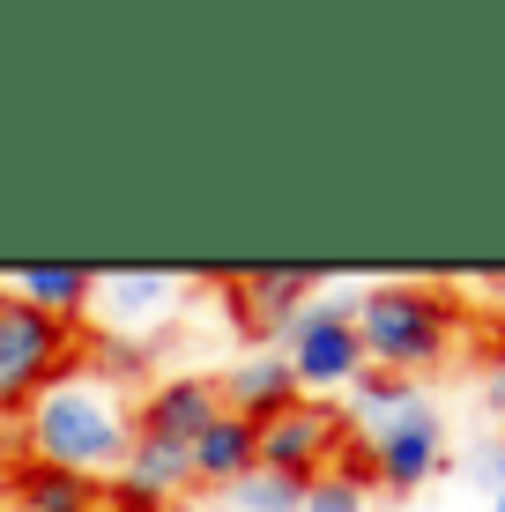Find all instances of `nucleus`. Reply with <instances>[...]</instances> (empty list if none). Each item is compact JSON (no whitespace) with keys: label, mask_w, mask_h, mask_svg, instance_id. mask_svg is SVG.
Returning a JSON list of instances; mask_svg holds the SVG:
<instances>
[{"label":"nucleus","mask_w":505,"mask_h":512,"mask_svg":"<svg viewBox=\"0 0 505 512\" xmlns=\"http://www.w3.org/2000/svg\"><path fill=\"white\" fill-rule=\"evenodd\" d=\"M342 446H350V416L335 401H312V394L290 401L283 416L253 423V468L290 475V483H320L342 461Z\"/></svg>","instance_id":"obj_4"},{"label":"nucleus","mask_w":505,"mask_h":512,"mask_svg":"<svg viewBox=\"0 0 505 512\" xmlns=\"http://www.w3.org/2000/svg\"><path fill=\"white\" fill-rule=\"evenodd\" d=\"M8 512H104V483L45 468V461H15L8 468Z\"/></svg>","instance_id":"obj_11"},{"label":"nucleus","mask_w":505,"mask_h":512,"mask_svg":"<svg viewBox=\"0 0 505 512\" xmlns=\"http://www.w3.org/2000/svg\"><path fill=\"white\" fill-rule=\"evenodd\" d=\"M216 416H223V379H208V372L156 379L149 394L134 401V431L142 438H171V446H194Z\"/></svg>","instance_id":"obj_9"},{"label":"nucleus","mask_w":505,"mask_h":512,"mask_svg":"<svg viewBox=\"0 0 505 512\" xmlns=\"http://www.w3.org/2000/svg\"><path fill=\"white\" fill-rule=\"evenodd\" d=\"M186 483H194V453L171 446V438H142L134 431L127 461L112 475V512H164L186 498Z\"/></svg>","instance_id":"obj_8"},{"label":"nucleus","mask_w":505,"mask_h":512,"mask_svg":"<svg viewBox=\"0 0 505 512\" xmlns=\"http://www.w3.org/2000/svg\"><path fill=\"white\" fill-rule=\"evenodd\" d=\"M223 505H231V512H305V483L253 468L246 483H231V490H223Z\"/></svg>","instance_id":"obj_15"},{"label":"nucleus","mask_w":505,"mask_h":512,"mask_svg":"<svg viewBox=\"0 0 505 512\" xmlns=\"http://www.w3.org/2000/svg\"><path fill=\"white\" fill-rule=\"evenodd\" d=\"M357 320V342H364V364L372 372H394V379H424L454 357L461 342V305L431 282H379L350 305Z\"/></svg>","instance_id":"obj_2"},{"label":"nucleus","mask_w":505,"mask_h":512,"mask_svg":"<svg viewBox=\"0 0 505 512\" xmlns=\"http://www.w3.org/2000/svg\"><path fill=\"white\" fill-rule=\"evenodd\" d=\"M312 282H320V268H238V275H223V297H231V320L246 334L283 342L290 320L305 312Z\"/></svg>","instance_id":"obj_7"},{"label":"nucleus","mask_w":505,"mask_h":512,"mask_svg":"<svg viewBox=\"0 0 505 512\" xmlns=\"http://www.w3.org/2000/svg\"><path fill=\"white\" fill-rule=\"evenodd\" d=\"M186 453H194V483L231 490V483H246V475H253V423L223 409V416L194 438V446H186Z\"/></svg>","instance_id":"obj_12"},{"label":"nucleus","mask_w":505,"mask_h":512,"mask_svg":"<svg viewBox=\"0 0 505 512\" xmlns=\"http://www.w3.org/2000/svg\"><path fill=\"white\" fill-rule=\"evenodd\" d=\"M104 512H112V505H104Z\"/></svg>","instance_id":"obj_22"},{"label":"nucleus","mask_w":505,"mask_h":512,"mask_svg":"<svg viewBox=\"0 0 505 512\" xmlns=\"http://www.w3.org/2000/svg\"><path fill=\"white\" fill-rule=\"evenodd\" d=\"M290 401H305V394H298V372H290L283 357H238V364H223V409H231V416L268 423V416H283Z\"/></svg>","instance_id":"obj_10"},{"label":"nucleus","mask_w":505,"mask_h":512,"mask_svg":"<svg viewBox=\"0 0 505 512\" xmlns=\"http://www.w3.org/2000/svg\"><path fill=\"white\" fill-rule=\"evenodd\" d=\"M491 505H498V512H505V490H498V498H491Z\"/></svg>","instance_id":"obj_21"},{"label":"nucleus","mask_w":505,"mask_h":512,"mask_svg":"<svg viewBox=\"0 0 505 512\" xmlns=\"http://www.w3.org/2000/svg\"><path fill=\"white\" fill-rule=\"evenodd\" d=\"M134 446V401L119 394L112 372H67L52 379L38 401L23 409V461L67 468V475H119Z\"/></svg>","instance_id":"obj_1"},{"label":"nucleus","mask_w":505,"mask_h":512,"mask_svg":"<svg viewBox=\"0 0 505 512\" xmlns=\"http://www.w3.org/2000/svg\"><path fill=\"white\" fill-rule=\"evenodd\" d=\"M305 512H364V483L342 468H327L320 483H305Z\"/></svg>","instance_id":"obj_16"},{"label":"nucleus","mask_w":505,"mask_h":512,"mask_svg":"<svg viewBox=\"0 0 505 512\" xmlns=\"http://www.w3.org/2000/svg\"><path fill=\"white\" fill-rule=\"evenodd\" d=\"M483 401H491V409L505 416V357L491 364V372H483Z\"/></svg>","instance_id":"obj_18"},{"label":"nucleus","mask_w":505,"mask_h":512,"mask_svg":"<svg viewBox=\"0 0 505 512\" xmlns=\"http://www.w3.org/2000/svg\"><path fill=\"white\" fill-rule=\"evenodd\" d=\"M491 297H498V312H505V275H491Z\"/></svg>","instance_id":"obj_19"},{"label":"nucleus","mask_w":505,"mask_h":512,"mask_svg":"<svg viewBox=\"0 0 505 512\" xmlns=\"http://www.w3.org/2000/svg\"><path fill=\"white\" fill-rule=\"evenodd\" d=\"M364 461H372V483H387L394 498H409V490H424L431 475L446 468V423L431 401H409L402 416L372 423V431H357Z\"/></svg>","instance_id":"obj_6"},{"label":"nucleus","mask_w":505,"mask_h":512,"mask_svg":"<svg viewBox=\"0 0 505 512\" xmlns=\"http://www.w3.org/2000/svg\"><path fill=\"white\" fill-rule=\"evenodd\" d=\"M171 290H179V275H171V268H127V275H104V297H112L104 312L134 320V312H156Z\"/></svg>","instance_id":"obj_14"},{"label":"nucleus","mask_w":505,"mask_h":512,"mask_svg":"<svg viewBox=\"0 0 505 512\" xmlns=\"http://www.w3.org/2000/svg\"><path fill=\"white\" fill-rule=\"evenodd\" d=\"M476 475L505 490V438H483V446H476Z\"/></svg>","instance_id":"obj_17"},{"label":"nucleus","mask_w":505,"mask_h":512,"mask_svg":"<svg viewBox=\"0 0 505 512\" xmlns=\"http://www.w3.org/2000/svg\"><path fill=\"white\" fill-rule=\"evenodd\" d=\"M164 512H201V505H186V498H179V505H164Z\"/></svg>","instance_id":"obj_20"},{"label":"nucleus","mask_w":505,"mask_h":512,"mask_svg":"<svg viewBox=\"0 0 505 512\" xmlns=\"http://www.w3.org/2000/svg\"><path fill=\"white\" fill-rule=\"evenodd\" d=\"M8 290L23 297V305L52 312V320L82 327V312H90V297H97V275H90V268H23Z\"/></svg>","instance_id":"obj_13"},{"label":"nucleus","mask_w":505,"mask_h":512,"mask_svg":"<svg viewBox=\"0 0 505 512\" xmlns=\"http://www.w3.org/2000/svg\"><path fill=\"white\" fill-rule=\"evenodd\" d=\"M82 364V334L52 312L23 305L15 290H0V416H23L52 379H67Z\"/></svg>","instance_id":"obj_3"},{"label":"nucleus","mask_w":505,"mask_h":512,"mask_svg":"<svg viewBox=\"0 0 505 512\" xmlns=\"http://www.w3.org/2000/svg\"><path fill=\"white\" fill-rule=\"evenodd\" d=\"M283 364L298 372V394H350V386L372 372L364 364V342H357V320L350 305H305L283 334Z\"/></svg>","instance_id":"obj_5"}]
</instances>
